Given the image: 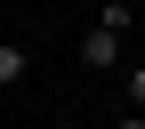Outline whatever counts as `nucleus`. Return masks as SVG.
<instances>
[{
    "instance_id": "f257e3e1",
    "label": "nucleus",
    "mask_w": 145,
    "mask_h": 129,
    "mask_svg": "<svg viewBox=\"0 0 145 129\" xmlns=\"http://www.w3.org/2000/svg\"><path fill=\"white\" fill-rule=\"evenodd\" d=\"M121 41H129V32L89 24V32H81V65H89V73H121Z\"/></svg>"
},
{
    "instance_id": "f03ea898",
    "label": "nucleus",
    "mask_w": 145,
    "mask_h": 129,
    "mask_svg": "<svg viewBox=\"0 0 145 129\" xmlns=\"http://www.w3.org/2000/svg\"><path fill=\"white\" fill-rule=\"evenodd\" d=\"M24 73H32V48L24 41H0V89H16Z\"/></svg>"
},
{
    "instance_id": "7ed1b4c3",
    "label": "nucleus",
    "mask_w": 145,
    "mask_h": 129,
    "mask_svg": "<svg viewBox=\"0 0 145 129\" xmlns=\"http://www.w3.org/2000/svg\"><path fill=\"white\" fill-rule=\"evenodd\" d=\"M121 113H145V65H121Z\"/></svg>"
},
{
    "instance_id": "20e7f679",
    "label": "nucleus",
    "mask_w": 145,
    "mask_h": 129,
    "mask_svg": "<svg viewBox=\"0 0 145 129\" xmlns=\"http://www.w3.org/2000/svg\"><path fill=\"white\" fill-rule=\"evenodd\" d=\"M113 129H145V113H113Z\"/></svg>"
}]
</instances>
